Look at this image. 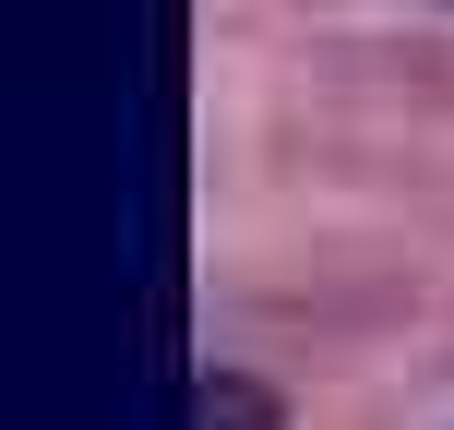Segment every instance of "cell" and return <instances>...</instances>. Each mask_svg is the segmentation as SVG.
Wrapping results in <instances>:
<instances>
[{"label":"cell","mask_w":454,"mask_h":430,"mask_svg":"<svg viewBox=\"0 0 454 430\" xmlns=\"http://www.w3.org/2000/svg\"><path fill=\"white\" fill-rule=\"evenodd\" d=\"M192 430H275V395H263V383H239V371H204Z\"/></svg>","instance_id":"1"}]
</instances>
